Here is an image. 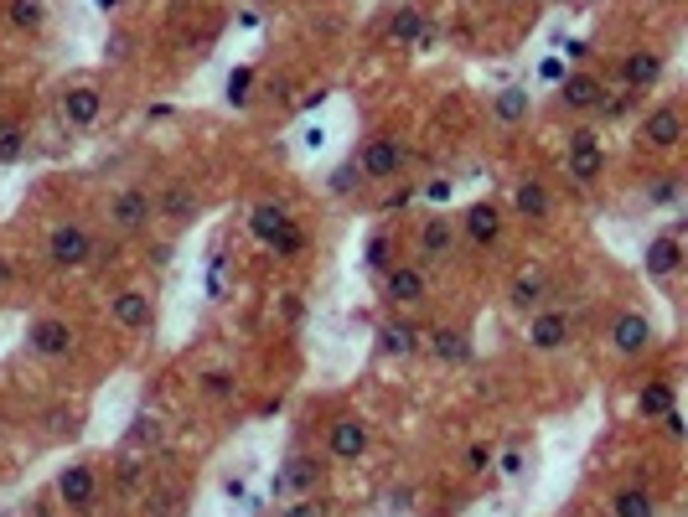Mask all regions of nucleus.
Wrapping results in <instances>:
<instances>
[{"instance_id": "obj_1", "label": "nucleus", "mask_w": 688, "mask_h": 517, "mask_svg": "<svg viewBox=\"0 0 688 517\" xmlns=\"http://www.w3.org/2000/svg\"><path fill=\"white\" fill-rule=\"evenodd\" d=\"M47 259L57 269H83V264H94V238H88V228H78V223H57L52 238H47Z\"/></svg>"}, {"instance_id": "obj_2", "label": "nucleus", "mask_w": 688, "mask_h": 517, "mask_svg": "<svg viewBox=\"0 0 688 517\" xmlns=\"http://www.w3.org/2000/svg\"><path fill=\"white\" fill-rule=\"evenodd\" d=\"M570 181L575 187H590V181H601L606 176V150L595 145V130H575L570 135Z\"/></svg>"}, {"instance_id": "obj_3", "label": "nucleus", "mask_w": 688, "mask_h": 517, "mask_svg": "<svg viewBox=\"0 0 688 517\" xmlns=\"http://www.w3.org/2000/svg\"><path fill=\"white\" fill-rule=\"evenodd\" d=\"M151 218H156V202H151V192H140V187H125V192L109 202V223H114L119 233L151 228Z\"/></svg>"}, {"instance_id": "obj_4", "label": "nucleus", "mask_w": 688, "mask_h": 517, "mask_svg": "<svg viewBox=\"0 0 688 517\" xmlns=\"http://www.w3.org/2000/svg\"><path fill=\"white\" fill-rule=\"evenodd\" d=\"M357 171H363L368 181H394L404 171V145L394 135H378L363 145V161H357Z\"/></svg>"}, {"instance_id": "obj_5", "label": "nucleus", "mask_w": 688, "mask_h": 517, "mask_svg": "<svg viewBox=\"0 0 688 517\" xmlns=\"http://www.w3.org/2000/svg\"><path fill=\"white\" fill-rule=\"evenodd\" d=\"M383 295L394 300V306H420V300L430 295L425 269L420 264H388L383 269Z\"/></svg>"}, {"instance_id": "obj_6", "label": "nucleus", "mask_w": 688, "mask_h": 517, "mask_svg": "<svg viewBox=\"0 0 688 517\" xmlns=\"http://www.w3.org/2000/svg\"><path fill=\"white\" fill-rule=\"evenodd\" d=\"M26 347H32L37 357H68L73 352V326L63 316H42V321H32V331H26Z\"/></svg>"}, {"instance_id": "obj_7", "label": "nucleus", "mask_w": 688, "mask_h": 517, "mask_svg": "<svg viewBox=\"0 0 688 517\" xmlns=\"http://www.w3.org/2000/svg\"><path fill=\"white\" fill-rule=\"evenodd\" d=\"M652 321L642 316V311H621L616 316V326H611V347L621 352V357H642L647 347H652Z\"/></svg>"}, {"instance_id": "obj_8", "label": "nucleus", "mask_w": 688, "mask_h": 517, "mask_svg": "<svg viewBox=\"0 0 688 517\" xmlns=\"http://www.w3.org/2000/svg\"><path fill=\"white\" fill-rule=\"evenodd\" d=\"M57 497H63V507L73 512H88L99 497V476L88 466H63V476H57Z\"/></svg>"}, {"instance_id": "obj_9", "label": "nucleus", "mask_w": 688, "mask_h": 517, "mask_svg": "<svg viewBox=\"0 0 688 517\" xmlns=\"http://www.w3.org/2000/svg\"><path fill=\"white\" fill-rule=\"evenodd\" d=\"M621 78H626L632 94H647V88L663 78V52H647V47L626 52V57H621Z\"/></svg>"}, {"instance_id": "obj_10", "label": "nucleus", "mask_w": 688, "mask_h": 517, "mask_svg": "<svg viewBox=\"0 0 688 517\" xmlns=\"http://www.w3.org/2000/svg\"><path fill=\"white\" fill-rule=\"evenodd\" d=\"M559 104L564 109H601L606 104V83L601 78H595V73H570V78H564V88H559Z\"/></svg>"}, {"instance_id": "obj_11", "label": "nucleus", "mask_w": 688, "mask_h": 517, "mask_svg": "<svg viewBox=\"0 0 688 517\" xmlns=\"http://www.w3.org/2000/svg\"><path fill=\"white\" fill-rule=\"evenodd\" d=\"M678 264H683V243H678V233H663V238H652V243H647L642 269H647L652 280H668V275H678Z\"/></svg>"}, {"instance_id": "obj_12", "label": "nucleus", "mask_w": 688, "mask_h": 517, "mask_svg": "<svg viewBox=\"0 0 688 517\" xmlns=\"http://www.w3.org/2000/svg\"><path fill=\"white\" fill-rule=\"evenodd\" d=\"M528 342L538 352H559L564 342H570V316H564V311H538L528 321Z\"/></svg>"}, {"instance_id": "obj_13", "label": "nucleus", "mask_w": 688, "mask_h": 517, "mask_svg": "<svg viewBox=\"0 0 688 517\" xmlns=\"http://www.w3.org/2000/svg\"><path fill=\"white\" fill-rule=\"evenodd\" d=\"M642 140H647L652 150H673V145L683 140V114H678L673 104L652 109V114H647V125H642Z\"/></svg>"}, {"instance_id": "obj_14", "label": "nucleus", "mask_w": 688, "mask_h": 517, "mask_svg": "<svg viewBox=\"0 0 688 517\" xmlns=\"http://www.w3.org/2000/svg\"><path fill=\"white\" fill-rule=\"evenodd\" d=\"M326 445H332V455H337V461H357V455L368 450V424L347 414V419H337V424H332V435H326Z\"/></svg>"}, {"instance_id": "obj_15", "label": "nucleus", "mask_w": 688, "mask_h": 517, "mask_svg": "<svg viewBox=\"0 0 688 517\" xmlns=\"http://www.w3.org/2000/svg\"><path fill=\"white\" fill-rule=\"evenodd\" d=\"M461 233H466L471 243H497V233H502V212H497L492 202H471V207L461 212Z\"/></svg>"}, {"instance_id": "obj_16", "label": "nucleus", "mask_w": 688, "mask_h": 517, "mask_svg": "<svg viewBox=\"0 0 688 517\" xmlns=\"http://www.w3.org/2000/svg\"><path fill=\"white\" fill-rule=\"evenodd\" d=\"M109 311H114V321L125 326V331H145V326H151V295L119 290V295L109 300Z\"/></svg>"}, {"instance_id": "obj_17", "label": "nucleus", "mask_w": 688, "mask_h": 517, "mask_svg": "<svg viewBox=\"0 0 688 517\" xmlns=\"http://www.w3.org/2000/svg\"><path fill=\"white\" fill-rule=\"evenodd\" d=\"M513 207H518V218L544 223V218H549V187H544L538 176H523L518 187H513Z\"/></svg>"}, {"instance_id": "obj_18", "label": "nucleus", "mask_w": 688, "mask_h": 517, "mask_svg": "<svg viewBox=\"0 0 688 517\" xmlns=\"http://www.w3.org/2000/svg\"><path fill=\"white\" fill-rule=\"evenodd\" d=\"M99 109H104V94H99V88H88V83H78V88H68V94H63V119H68V125H94Z\"/></svg>"}, {"instance_id": "obj_19", "label": "nucleus", "mask_w": 688, "mask_h": 517, "mask_svg": "<svg viewBox=\"0 0 688 517\" xmlns=\"http://www.w3.org/2000/svg\"><path fill=\"white\" fill-rule=\"evenodd\" d=\"M156 212H161L166 223H176V228H182V223H192V218H197V192L176 181V187H166V192H161Z\"/></svg>"}, {"instance_id": "obj_20", "label": "nucleus", "mask_w": 688, "mask_h": 517, "mask_svg": "<svg viewBox=\"0 0 688 517\" xmlns=\"http://www.w3.org/2000/svg\"><path fill=\"white\" fill-rule=\"evenodd\" d=\"M285 228H290V212H285L280 202H254V212H249V233H254V238L275 243Z\"/></svg>"}, {"instance_id": "obj_21", "label": "nucleus", "mask_w": 688, "mask_h": 517, "mask_svg": "<svg viewBox=\"0 0 688 517\" xmlns=\"http://www.w3.org/2000/svg\"><path fill=\"white\" fill-rule=\"evenodd\" d=\"M378 347L388 357H414V352H420V331H414L409 321H383L378 326Z\"/></svg>"}, {"instance_id": "obj_22", "label": "nucleus", "mask_w": 688, "mask_h": 517, "mask_svg": "<svg viewBox=\"0 0 688 517\" xmlns=\"http://www.w3.org/2000/svg\"><path fill=\"white\" fill-rule=\"evenodd\" d=\"M451 249H456V218H430L420 228V254L425 259H445Z\"/></svg>"}, {"instance_id": "obj_23", "label": "nucleus", "mask_w": 688, "mask_h": 517, "mask_svg": "<svg viewBox=\"0 0 688 517\" xmlns=\"http://www.w3.org/2000/svg\"><path fill=\"white\" fill-rule=\"evenodd\" d=\"M538 300H544V275H538V269H523V275L513 280V290H507V306L513 311H538Z\"/></svg>"}, {"instance_id": "obj_24", "label": "nucleus", "mask_w": 688, "mask_h": 517, "mask_svg": "<svg viewBox=\"0 0 688 517\" xmlns=\"http://www.w3.org/2000/svg\"><path fill=\"white\" fill-rule=\"evenodd\" d=\"M611 517H657V502H652V492H642V486H621V492L611 497Z\"/></svg>"}, {"instance_id": "obj_25", "label": "nucleus", "mask_w": 688, "mask_h": 517, "mask_svg": "<svg viewBox=\"0 0 688 517\" xmlns=\"http://www.w3.org/2000/svg\"><path fill=\"white\" fill-rule=\"evenodd\" d=\"M430 352H435L440 362H466V357H471L466 331H456V326H435V331H430Z\"/></svg>"}, {"instance_id": "obj_26", "label": "nucleus", "mask_w": 688, "mask_h": 517, "mask_svg": "<svg viewBox=\"0 0 688 517\" xmlns=\"http://www.w3.org/2000/svg\"><path fill=\"white\" fill-rule=\"evenodd\" d=\"M182 512H187L182 486H156V492H145V517H182Z\"/></svg>"}, {"instance_id": "obj_27", "label": "nucleus", "mask_w": 688, "mask_h": 517, "mask_svg": "<svg viewBox=\"0 0 688 517\" xmlns=\"http://www.w3.org/2000/svg\"><path fill=\"white\" fill-rule=\"evenodd\" d=\"M420 32H425L420 6H399V11H394V21H388V37H394L399 47H414V42H420Z\"/></svg>"}, {"instance_id": "obj_28", "label": "nucleus", "mask_w": 688, "mask_h": 517, "mask_svg": "<svg viewBox=\"0 0 688 517\" xmlns=\"http://www.w3.org/2000/svg\"><path fill=\"white\" fill-rule=\"evenodd\" d=\"M321 481V461H316V455H295V461H290V471L280 476V486H295V492H311V486Z\"/></svg>"}, {"instance_id": "obj_29", "label": "nucleus", "mask_w": 688, "mask_h": 517, "mask_svg": "<svg viewBox=\"0 0 688 517\" xmlns=\"http://www.w3.org/2000/svg\"><path fill=\"white\" fill-rule=\"evenodd\" d=\"M637 409H642L647 419H663V414L673 409V383H647V388L637 393Z\"/></svg>"}, {"instance_id": "obj_30", "label": "nucleus", "mask_w": 688, "mask_h": 517, "mask_svg": "<svg viewBox=\"0 0 688 517\" xmlns=\"http://www.w3.org/2000/svg\"><path fill=\"white\" fill-rule=\"evenodd\" d=\"M492 109H497L502 125H518V119H528V94L523 88H502V94L492 99Z\"/></svg>"}, {"instance_id": "obj_31", "label": "nucleus", "mask_w": 688, "mask_h": 517, "mask_svg": "<svg viewBox=\"0 0 688 517\" xmlns=\"http://www.w3.org/2000/svg\"><path fill=\"white\" fill-rule=\"evenodd\" d=\"M21 156H26V130L6 119V125H0V166H16Z\"/></svg>"}, {"instance_id": "obj_32", "label": "nucleus", "mask_w": 688, "mask_h": 517, "mask_svg": "<svg viewBox=\"0 0 688 517\" xmlns=\"http://www.w3.org/2000/svg\"><path fill=\"white\" fill-rule=\"evenodd\" d=\"M42 21H47L42 0H11V26H21V32H37Z\"/></svg>"}, {"instance_id": "obj_33", "label": "nucleus", "mask_w": 688, "mask_h": 517, "mask_svg": "<svg viewBox=\"0 0 688 517\" xmlns=\"http://www.w3.org/2000/svg\"><path fill=\"white\" fill-rule=\"evenodd\" d=\"M233 373L228 368H213V373H202V393H207V399H233Z\"/></svg>"}, {"instance_id": "obj_34", "label": "nucleus", "mask_w": 688, "mask_h": 517, "mask_svg": "<svg viewBox=\"0 0 688 517\" xmlns=\"http://www.w3.org/2000/svg\"><path fill=\"white\" fill-rule=\"evenodd\" d=\"M280 517H326V502L306 492V497H295V502H290V507H285Z\"/></svg>"}, {"instance_id": "obj_35", "label": "nucleus", "mask_w": 688, "mask_h": 517, "mask_svg": "<svg viewBox=\"0 0 688 517\" xmlns=\"http://www.w3.org/2000/svg\"><path fill=\"white\" fill-rule=\"evenodd\" d=\"M269 249H275V254H285V259H290V254H301V249H306V238H301V228L290 223V228H285V233H280L275 243H269Z\"/></svg>"}, {"instance_id": "obj_36", "label": "nucleus", "mask_w": 688, "mask_h": 517, "mask_svg": "<svg viewBox=\"0 0 688 517\" xmlns=\"http://www.w3.org/2000/svg\"><path fill=\"white\" fill-rule=\"evenodd\" d=\"M357 181H363V171H357V161H347V166L332 171V192H352Z\"/></svg>"}, {"instance_id": "obj_37", "label": "nucleus", "mask_w": 688, "mask_h": 517, "mask_svg": "<svg viewBox=\"0 0 688 517\" xmlns=\"http://www.w3.org/2000/svg\"><path fill=\"white\" fill-rule=\"evenodd\" d=\"M678 197V181L673 176H663V181H652V187H647V202L652 207H663V202H673Z\"/></svg>"}, {"instance_id": "obj_38", "label": "nucleus", "mask_w": 688, "mask_h": 517, "mask_svg": "<svg viewBox=\"0 0 688 517\" xmlns=\"http://www.w3.org/2000/svg\"><path fill=\"white\" fill-rule=\"evenodd\" d=\"M130 440H135V445H145V440L156 445V440H161V424H156L151 414H140V419H135V430H130Z\"/></svg>"}, {"instance_id": "obj_39", "label": "nucleus", "mask_w": 688, "mask_h": 517, "mask_svg": "<svg viewBox=\"0 0 688 517\" xmlns=\"http://www.w3.org/2000/svg\"><path fill=\"white\" fill-rule=\"evenodd\" d=\"M249 83H254V73H249V68H238V73L228 78V99H233V104H244V99H249Z\"/></svg>"}, {"instance_id": "obj_40", "label": "nucleus", "mask_w": 688, "mask_h": 517, "mask_svg": "<svg viewBox=\"0 0 688 517\" xmlns=\"http://www.w3.org/2000/svg\"><path fill=\"white\" fill-rule=\"evenodd\" d=\"M388 264H394V259H388V238H373L368 243V269H378V275H383Z\"/></svg>"}, {"instance_id": "obj_41", "label": "nucleus", "mask_w": 688, "mask_h": 517, "mask_svg": "<svg viewBox=\"0 0 688 517\" xmlns=\"http://www.w3.org/2000/svg\"><path fill=\"white\" fill-rule=\"evenodd\" d=\"M487 466H492V450H487V445H471V450H466V471L482 476Z\"/></svg>"}, {"instance_id": "obj_42", "label": "nucleus", "mask_w": 688, "mask_h": 517, "mask_svg": "<svg viewBox=\"0 0 688 517\" xmlns=\"http://www.w3.org/2000/svg\"><path fill=\"white\" fill-rule=\"evenodd\" d=\"M663 430H668L673 440H683V414H678V409H668V414H663Z\"/></svg>"}, {"instance_id": "obj_43", "label": "nucleus", "mask_w": 688, "mask_h": 517, "mask_svg": "<svg viewBox=\"0 0 688 517\" xmlns=\"http://www.w3.org/2000/svg\"><path fill=\"white\" fill-rule=\"evenodd\" d=\"M140 481V461H125V466H119V486H135Z\"/></svg>"}, {"instance_id": "obj_44", "label": "nucleus", "mask_w": 688, "mask_h": 517, "mask_svg": "<svg viewBox=\"0 0 688 517\" xmlns=\"http://www.w3.org/2000/svg\"><path fill=\"white\" fill-rule=\"evenodd\" d=\"M502 476H523V455H518V450L502 455Z\"/></svg>"}, {"instance_id": "obj_45", "label": "nucleus", "mask_w": 688, "mask_h": 517, "mask_svg": "<svg viewBox=\"0 0 688 517\" xmlns=\"http://www.w3.org/2000/svg\"><path fill=\"white\" fill-rule=\"evenodd\" d=\"M47 419H52V430H73V409H68V414H63V409H52Z\"/></svg>"}, {"instance_id": "obj_46", "label": "nucleus", "mask_w": 688, "mask_h": 517, "mask_svg": "<svg viewBox=\"0 0 688 517\" xmlns=\"http://www.w3.org/2000/svg\"><path fill=\"white\" fill-rule=\"evenodd\" d=\"M11 275H16V264H11V259H0V280H11Z\"/></svg>"}, {"instance_id": "obj_47", "label": "nucleus", "mask_w": 688, "mask_h": 517, "mask_svg": "<svg viewBox=\"0 0 688 517\" xmlns=\"http://www.w3.org/2000/svg\"><path fill=\"white\" fill-rule=\"evenodd\" d=\"M99 6H104V11H109V6H119V0H99Z\"/></svg>"}, {"instance_id": "obj_48", "label": "nucleus", "mask_w": 688, "mask_h": 517, "mask_svg": "<svg viewBox=\"0 0 688 517\" xmlns=\"http://www.w3.org/2000/svg\"><path fill=\"white\" fill-rule=\"evenodd\" d=\"M507 6H518V0H507Z\"/></svg>"}, {"instance_id": "obj_49", "label": "nucleus", "mask_w": 688, "mask_h": 517, "mask_svg": "<svg viewBox=\"0 0 688 517\" xmlns=\"http://www.w3.org/2000/svg\"><path fill=\"white\" fill-rule=\"evenodd\" d=\"M0 125H6V119H0Z\"/></svg>"}, {"instance_id": "obj_50", "label": "nucleus", "mask_w": 688, "mask_h": 517, "mask_svg": "<svg viewBox=\"0 0 688 517\" xmlns=\"http://www.w3.org/2000/svg\"><path fill=\"white\" fill-rule=\"evenodd\" d=\"M264 6H269V0H264Z\"/></svg>"}]
</instances>
